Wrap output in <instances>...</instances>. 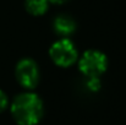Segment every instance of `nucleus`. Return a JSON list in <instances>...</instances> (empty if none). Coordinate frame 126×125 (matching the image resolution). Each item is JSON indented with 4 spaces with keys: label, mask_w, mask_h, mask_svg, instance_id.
Returning a JSON list of instances; mask_svg holds the SVG:
<instances>
[{
    "label": "nucleus",
    "mask_w": 126,
    "mask_h": 125,
    "mask_svg": "<svg viewBox=\"0 0 126 125\" xmlns=\"http://www.w3.org/2000/svg\"><path fill=\"white\" fill-rule=\"evenodd\" d=\"M15 75L18 83L27 89H33L39 82V68L31 58H23L17 63Z\"/></svg>",
    "instance_id": "obj_4"
},
{
    "label": "nucleus",
    "mask_w": 126,
    "mask_h": 125,
    "mask_svg": "<svg viewBox=\"0 0 126 125\" xmlns=\"http://www.w3.org/2000/svg\"><path fill=\"white\" fill-rule=\"evenodd\" d=\"M49 55L54 64L61 68H69L77 60V49L75 44L67 38H61L51 44Z\"/></svg>",
    "instance_id": "obj_3"
},
{
    "label": "nucleus",
    "mask_w": 126,
    "mask_h": 125,
    "mask_svg": "<svg viewBox=\"0 0 126 125\" xmlns=\"http://www.w3.org/2000/svg\"><path fill=\"white\" fill-rule=\"evenodd\" d=\"M25 6L30 14L39 16L47 12L49 7V0H26Z\"/></svg>",
    "instance_id": "obj_6"
},
{
    "label": "nucleus",
    "mask_w": 126,
    "mask_h": 125,
    "mask_svg": "<svg viewBox=\"0 0 126 125\" xmlns=\"http://www.w3.org/2000/svg\"><path fill=\"white\" fill-rule=\"evenodd\" d=\"M44 108L41 97L33 92H23L15 97L11 114L18 125H37L43 117Z\"/></svg>",
    "instance_id": "obj_1"
},
{
    "label": "nucleus",
    "mask_w": 126,
    "mask_h": 125,
    "mask_svg": "<svg viewBox=\"0 0 126 125\" xmlns=\"http://www.w3.org/2000/svg\"><path fill=\"white\" fill-rule=\"evenodd\" d=\"M87 87L91 91H93V92L99 91V88H100V80H99V77H91V79H88Z\"/></svg>",
    "instance_id": "obj_7"
},
{
    "label": "nucleus",
    "mask_w": 126,
    "mask_h": 125,
    "mask_svg": "<svg viewBox=\"0 0 126 125\" xmlns=\"http://www.w3.org/2000/svg\"><path fill=\"white\" fill-rule=\"evenodd\" d=\"M7 103H9L7 96L5 94L4 91L0 89V113H1L2 110H5V108L7 107Z\"/></svg>",
    "instance_id": "obj_8"
},
{
    "label": "nucleus",
    "mask_w": 126,
    "mask_h": 125,
    "mask_svg": "<svg viewBox=\"0 0 126 125\" xmlns=\"http://www.w3.org/2000/svg\"><path fill=\"white\" fill-rule=\"evenodd\" d=\"M66 1H69V0H49V2L58 4V5H60V4H64V2H66Z\"/></svg>",
    "instance_id": "obj_9"
},
{
    "label": "nucleus",
    "mask_w": 126,
    "mask_h": 125,
    "mask_svg": "<svg viewBox=\"0 0 126 125\" xmlns=\"http://www.w3.org/2000/svg\"><path fill=\"white\" fill-rule=\"evenodd\" d=\"M108 68V59L104 53L95 49H89L84 52L79 60V69L87 76L91 77H99Z\"/></svg>",
    "instance_id": "obj_2"
},
{
    "label": "nucleus",
    "mask_w": 126,
    "mask_h": 125,
    "mask_svg": "<svg viewBox=\"0 0 126 125\" xmlns=\"http://www.w3.org/2000/svg\"><path fill=\"white\" fill-rule=\"evenodd\" d=\"M53 28H54L55 33H58L60 36H64V37H67V36H70L71 33L75 32L76 22L71 16L63 14V15H59V16H56L54 18Z\"/></svg>",
    "instance_id": "obj_5"
}]
</instances>
